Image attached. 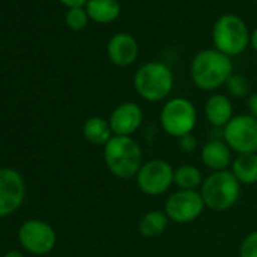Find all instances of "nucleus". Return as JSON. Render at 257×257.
Here are the masks:
<instances>
[{"label":"nucleus","instance_id":"obj_1","mask_svg":"<svg viewBox=\"0 0 257 257\" xmlns=\"http://www.w3.org/2000/svg\"><path fill=\"white\" fill-rule=\"evenodd\" d=\"M103 159L107 171L116 179L128 180L137 177L143 164L144 153L140 143L132 137H112L103 147Z\"/></svg>","mask_w":257,"mask_h":257},{"label":"nucleus","instance_id":"obj_2","mask_svg":"<svg viewBox=\"0 0 257 257\" xmlns=\"http://www.w3.org/2000/svg\"><path fill=\"white\" fill-rule=\"evenodd\" d=\"M191 79L201 91H215L224 86L233 74L231 58L216 49H204L198 52L189 67Z\"/></svg>","mask_w":257,"mask_h":257},{"label":"nucleus","instance_id":"obj_3","mask_svg":"<svg viewBox=\"0 0 257 257\" xmlns=\"http://www.w3.org/2000/svg\"><path fill=\"white\" fill-rule=\"evenodd\" d=\"M135 91L141 98L150 103L165 100L174 86V74L164 62L152 61L143 64L134 76Z\"/></svg>","mask_w":257,"mask_h":257},{"label":"nucleus","instance_id":"obj_4","mask_svg":"<svg viewBox=\"0 0 257 257\" xmlns=\"http://www.w3.org/2000/svg\"><path fill=\"white\" fill-rule=\"evenodd\" d=\"M242 185L230 170L210 173L200 188V194L207 209L213 212H225L231 209L240 197Z\"/></svg>","mask_w":257,"mask_h":257},{"label":"nucleus","instance_id":"obj_5","mask_svg":"<svg viewBox=\"0 0 257 257\" xmlns=\"http://www.w3.org/2000/svg\"><path fill=\"white\" fill-rule=\"evenodd\" d=\"M212 41L218 52L231 58L240 55L248 47L251 41V32L239 16L224 14L213 23Z\"/></svg>","mask_w":257,"mask_h":257},{"label":"nucleus","instance_id":"obj_6","mask_svg":"<svg viewBox=\"0 0 257 257\" xmlns=\"http://www.w3.org/2000/svg\"><path fill=\"white\" fill-rule=\"evenodd\" d=\"M197 109L194 103L183 97H174L165 101L161 109L159 121L164 132L176 140L192 134L197 125Z\"/></svg>","mask_w":257,"mask_h":257},{"label":"nucleus","instance_id":"obj_7","mask_svg":"<svg viewBox=\"0 0 257 257\" xmlns=\"http://www.w3.org/2000/svg\"><path fill=\"white\" fill-rule=\"evenodd\" d=\"M135 179L143 194L149 197L164 195L174 185V168L165 159H150L143 164Z\"/></svg>","mask_w":257,"mask_h":257},{"label":"nucleus","instance_id":"obj_8","mask_svg":"<svg viewBox=\"0 0 257 257\" xmlns=\"http://www.w3.org/2000/svg\"><path fill=\"white\" fill-rule=\"evenodd\" d=\"M224 143L237 155L257 153V119L249 113L236 115L224 127Z\"/></svg>","mask_w":257,"mask_h":257},{"label":"nucleus","instance_id":"obj_9","mask_svg":"<svg viewBox=\"0 0 257 257\" xmlns=\"http://www.w3.org/2000/svg\"><path fill=\"white\" fill-rule=\"evenodd\" d=\"M19 242L28 252L34 255H46L56 246V231L55 228L43 219H28L25 221L17 233Z\"/></svg>","mask_w":257,"mask_h":257},{"label":"nucleus","instance_id":"obj_10","mask_svg":"<svg viewBox=\"0 0 257 257\" xmlns=\"http://www.w3.org/2000/svg\"><path fill=\"white\" fill-rule=\"evenodd\" d=\"M206 204L200 191H183L177 189L167 197L165 213L171 222L176 224H189L195 221L204 210Z\"/></svg>","mask_w":257,"mask_h":257},{"label":"nucleus","instance_id":"obj_11","mask_svg":"<svg viewBox=\"0 0 257 257\" xmlns=\"http://www.w3.org/2000/svg\"><path fill=\"white\" fill-rule=\"evenodd\" d=\"M26 182L20 171L0 168V218L16 213L25 203Z\"/></svg>","mask_w":257,"mask_h":257},{"label":"nucleus","instance_id":"obj_12","mask_svg":"<svg viewBox=\"0 0 257 257\" xmlns=\"http://www.w3.org/2000/svg\"><path fill=\"white\" fill-rule=\"evenodd\" d=\"M107 121L113 137H132L143 125L144 112L138 103L124 101L110 112Z\"/></svg>","mask_w":257,"mask_h":257},{"label":"nucleus","instance_id":"obj_13","mask_svg":"<svg viewBox=\"0 0 257 257\" xmlns=\"http://www.w3.org/2000/svg\"><path fill=\"white\" fill-rule=\"evenodd\" d=\"M106 53L109 61L116 67H131L135 64L140 55V44L131 34L119 32L109 38L106 44Z\"/></svg>","mask_w":257,"mask_h":257},{"label":"nucleus","instance_id":"obj_14","mask_svg":"<svg viewBox=\"0 0 257 257\" xmlns=\"http://www.w3.org/2000/svg\"><path fill=\"white\" fill-rule=\"evenodd\" d=\"M231 153L233 152L224 141L212 140L201 147L200 158L203 165L212 170V173H215V171H224L231 165L233 162Z\"/></svg>","mask_w":257,"mask_h":257},{"label":"nucleus","instance_id":"obj_15","mask_svg":"<svg viewBox=\"0 0 257 257\" xmlns=\"http://www.w3.org/2000/svg\"><path fill=\"white\" fill-rule=\"evenodd\" d=\"M204 115L215 127H225L233 118L231 100L224 94H213L204 103Z\"/></svg>","mask_w":257,"mask_h":257},{"label":"nucleus","instance_id":"obj_16","mask_svg":"<svg viewBox=\"0 0 257 257\" xmlns=\"http://www.w3.org/2000/svg\"><path fill=\"white\" fill-rule=\"evenodd\" d=\"M85 10L89 16V20L100 25L112 23L121 14L119 0H88Z\"/></svg>","mask_w":257,"mask_h":257},{"label":"nucleus","instance_id":"obj_17","mask_svg":"<svg viewBox=\"0 0 257 257\" xmlns=\"http://www.w3.org/2000/svg\"><path fill=\"white\" fill-rule=\"evenodd\" d=\"M82 134L88 143H91L94 146H101V147H104L110 141V138L113 137L109 121L101 118V116L88 118L83 122Z\"/></svg>","mask_w":257,"mask_h":257},{"label":"nucleus","instance_id":"obj_18","mask_svg":"<svg viewBox=\"0 0 257 257\" xmlns=\"http://www.w3.org/2000/svg\"><path fill=\"white\" fill-rule=\"evenodd\" d=\"M233 176L240 185H254L257 183V153L237 155L231 162Z\"/></svg>","mask_w":257,"mask_h":257},{"label":"nucleus","instance_id":"obj_19","mask_svg":"<svg viewBox=\"0 0 257 257\" xmlns=\"http://www.w3.org/2000/svg\"><path fill=\"white\" fill-rule=\"evenodd\" d=\"M170 224V218L165 210H150L140 219V233L144 237L161 236Z\"/></svg>","mask_w":257,"mask_h":257},{"label":"nucleus","instance_id":"obj_20","mask_svg":"<svg viewBox=\"0 0 257 257\" xmlns=\"http://www.w3.org/2000/svg\"><path fill=\"white\" fill-rule=\"evenodd\" d=\"M201 171L194 165H180L174 168V185L183 191H197L203 185Z\"/></svg>","mask_w":257,"mask_h":257},{"label":"nucleus","instance_id":"obj_21","mask_svg":"<svg viewBox=\"0 0 257 257\" xmlns=\"http://www.w3.org/2000/svg\"><path fill=\"white\" fill-rule=\"evenodd\" d=\"M224 86H225L227 92H228L231 97H236V98H242V97L248 95L249 88H251L249 80H248L245 76L237 74V73H233V74L228 77V80L225 82Z\"/></svg>","mask_w":257,"mask_h":257},{"label":"nucleus","instance_id":"obj_22","mask_svg":"<svg viewBox=\"0 0 257 257\" xmlns=\"http://www.w3.org/2000/svg\"><path fill=\"white\" fill-rule=\"evenodd\" d=\"M89 22V16L85 8H68L65 14V23L73 31L83 29Z\"/></svg>","mask_w":257,"mask_h":257},{"label":"nucleus","instance_id":"obj_23","mask_svg":"<svg viewBox=\"0 0 257 257\" xmlns=\"http://www.w3.org/2000/svg\"><path fill=\"white\" fill-rule=\"evenodd\" d=\"M239 257H257V230L243 237L239 246Z\"/></svg>","mask_w":257,"mask_h":257},{"label":"nucleus","instance_id":"obj_24","mask_svg":"<svg viewBox=\"0 0 257 257\" xmlns=\"http://www.w3.org/2000/svg\"><path fill=\"white\" fill-rule=\"evenodd\" d=\"M177 141H179V147H180V150H182L183 153H192V152L197 150L198 141H197V138H195L192 134L185 135V137L179 138Z\"/></svg>","mask_w":257,"mask_h":257},{"label":"nucleus","instance_id":"obj_25","mask_svg":"<svg viewBox=\"0 0 257 257\" xmlns=\"http://www.w3.org/2000/svg\"><path fill=\"white\" fill-rule=\"evenodd\" d=\"M248 110H249V115L257 119V92L249 95V98H248Z\"/></svg>","mask_w":257,"mask_h":257},{"label":"nucleus","instance_id":"obj_26","mask_svg":"<svg viewBox=\"0 0 257 257\" xmlns=\"http://www.w3.org/2000/svg\"><path fill=\"white\" fill-rule=\"evenodd\" d=\"M59 2H62L68 8H83L86 7L88 0H59Z\"/></svg>","mask_w":257,"mask_h":257},{"label":"nucleus","instance_id":"obj_27","mask_svg":"<svg viewBox=\"0 0 257 257\" xmlns=\"http://www.w3.org/2000/svg\"><path fill=\"white\" fill-rule=\"evenodd\" d=\"M249 44L254 49V52L257 53V28L251 32V41H249Z\"/></svg>","mask_w":257,"mask_h":257},{"label":"nucleus","instance_id":"obj_28","mask_svg":"<svg viewBox=\"0 0 257 257\" xmlns=\"http://www.w3.org/2000/svg\"><path fill=\"white\" fill-rule=\"evenodd\" d=\"M4 257H26V255L22 251H19V249H11V251L5 252Z\"/></svg>","mask_w":257,"mask_h":257}]
</instances>
